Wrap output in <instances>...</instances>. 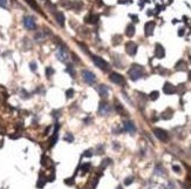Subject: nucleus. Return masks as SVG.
Returning a JSON list of instances; mask_svg holds the SVG:
<instances>
[{
	"label": "nucleus",
	"instance_id": "31",
	"mask_svg": "<svg viewBox=\"0 0 191 189\" xmlns=\"http://www.w3.org/2000/svg\"><path fill=\"white\" fill-rule=\"evenodd\" d=\"M53 73H54V71H53V68H52V67H47V68H46V75H47L48 78H49Z\"/></svg>",
	"mask_w": 191,
	"mask_h": 189
},
{
	"label": "nucleus",
	"instance_id": "28",
	"mask_svg": "<svg viewBox=\"0 0 191 189\" xmlns=\"http://www.w3.org/2000/svg\"><path fill=\"white\" fill-rule=\"evenodd\" d=\"M90 163H85V165H82V170L83 171H88L89 169H90Z\"/></svg>",
	"mask_w": 191,
	"mask_h": 189
},
{
	"label": "nucleus",
	"instance_id": "20",
	"mask_svg": "<svg viewBox=\"0 0 191 189\" xmlns=\"http://www.w3.org/2000/svg\"><path fill=\"white\" fill-rule=\"evenodd\" d=\"M172 109L171 108H168L167 111H164L163 113H162V119H164V120H168V119H171L172 118Z\"/></svg>",
	"mask_w": 191,
	"mask_h": 189
},
{
	"label": "nucleus",
	"instance_id": "23",
	"mask_svg": "<svg viewBox=\"0 0 191 189\" xmlns=\"http://www.w3.org/2000/svg\"><path fill=\"white\" fill-rule=\"evenodd\" d=\"M158 96H160V93H158L157 91H154V92H151V93H150V95H149L150 100H152V101L157 100V99H158Z\"/></svg>",
	"mask_w": 191,
	"mask_h": 189
},
{
	"label": "nucleus",
	"instance_id": "10",
	"mask_svg": "<svg viewBox=\"0 0 191 189\" xmlns=\"http://www.w3.org/2000/svg\"><path fill=\"white\" fill-rule=\"evenodd\" d=\"M155 56L157 59H163L165 56V49L163 48L161 44H156V46H155Z\"/></svg>",
	"mask_w": 191,
	"mask_h": 189
},
{
	"label": "nucleus",
	"instance_id": "35",
	"mask_svg": "<svg viewBox=\"0 0 191 189\" xmlns=\"http://www.w3.org/2000/svg\"><path fill=\"white\" fill-rule=\"evenodd\" d=\"M29 67H31V70L33 72L36 71V64L35 62H31V65H29Z\"/></svg>",
	"mask_w": 191,
	"mask_h": 189
},
{
	"label": "nucleus",
	"instance_id": "37",
	"mask_svg": "<svg viewBox=\"0 0 191 189\" xmlns=\"http://www.w3.org/2000/svg\"><path fill=\"white\" fill-rule=\"evenodd\" d=\"M66 183L67 185H74V179H67L66 180Z\"/></svg>",
	"mask_w": 191,
	"mask_h": 189
},
{
	"label": "nucleus",
	"instance_id": "2",
	"mask_svg": "<svg viewBox=\"0 0 191 189\" xmlns=\"http://www.w3.org/2000/svg\"><path fill=\"white\" fill-rule=\"evenodd\" d=\"M92 55V60H93V62L95 64L96 67H98L100 70H102L103 72H108L109 71V64L106 61V60H103L102 58H100V56H97V55H94V54H90Z\"/></svg>",
	"mask_w": 191,
	"mask_h": 189
},
{
	"label": "nucleus",
	"instance_id": "11",
	"mask_svg": "<svg viewBox=\"0 0 191 189\" xmlns=\"http://www.w3.org/2000/svg\"><path fill=\"white\" fill-rule=\"evenodd\" d=\"M176 91H177V89H176V87H175L172 84H170V82H165V84H164V86H163V92L168 95L176 93Z\"/></svg>",
	"mask_w": 191,
	"mask_h": 189
},
{
	"label": "nucleus",
	"instance_id": "36",
	"mask_svg": "<svg viewBox=\"0 0 191 189\" xmlns=\"http://www.w3.org/2000/svg\"><path fill=\"white\" fill-rule=\"evenodd\" d=\"M97 182H98V179H97V177H95V179H94V181H93V186H92V188L95 189L96 185H97Z\"/></svg>",
	"mask_w": 191,
	"mask_h": 189
},
{
	"label": "nucleus",
	"instance_id": "24",
	"mask_svg": "<svg viewBox=\"0 0 191 189\" xmlns=\"http://www.w3.org/2000/svg\"><path fill=\"white\" fill-rule=\"evenodd\" d=\"M110 159H106V160H103V162L101 163V169H103V168H106L108 165H110Z\"/></svg>",
	"mask_w": 191,
	"mask_h": 189
},
{
	"label": "nucleus",
	"instance_id": "38",
	"mask_svg": "<svg viewBox=\"0 0 191 189\" xmlns=\"http://www.w3.org/2000/svg\"><path fill=\"white\" fill-rule=\"evenodd\" d=\"M183 33H184V31H183V28H181V31L178 32V35H183Z\"/></svg>",
	"mask_w": 191,
	"mask_h": 189
},
{
	"label": "nucleus",
	"instance_id": "21",
	"mask_svg": "<svg viewBox=\"0 0 191 189\" xmlns=\"http://www.w3.org/2000/svg\"><path fill=\"white\" fill-rule=\"evenodd\" d=\"M32 8H34L35 11H38V12H40V8H39V6H38V4H36V1L35 0H25Z\"/></svg>",
	"mask_w": 191,
	"mask_h": 189
},
{
	"label": "nucleus",
	"instance_id": "33",
	"mask_svg": "<svg viewBox=\"0 0 191 189\" xmlns=\"http://www.w3.org/2000/svg\"><path fill=\"white\" fill-rule=\"evenodd\" d=\"M172 169L175 173H181V167L179 166H172Z\"/></svg>",
	"mask_w": 191,
	"mask_h": 189
},
{
	"label": "nucleus",
	"instance_id": "34",
	"mask_svg": "<svg viewBox=\"0 0 191 189\" xmlns=\"http://www.w3.org/2000/svg\"><path fill=\"white\" fill-rule=\"evenodd\" d=\"M8 4V0H0V6L1 7H6Z\"/></svg>",
	"mask_w": 191,
	"mask_h": 189
},
{
	"label": "nucleus",
	"instance_id": "7",
	"mask_svg": "<svg viewBox=\"0 0 191 189\" xmlns=\"http://www.w3.org/2000/svg\"><path fill=\"white\" fill-rule=\"evenodd\" d=\"M56 56H58L59 60L62 61V62H67V61L69 60V55H68L67 51L62 47L59 48V51H58V53H56Z\"/></svg>",
	"mask_w": 191,
	"mask_h": 189
},
{
	"label": "nucleus",
	"instance_id": "8",
	"mask_svg": "<svg viewBox=\"0 0 191 189\" xmlns=\"http://www.w3.org/2000/svg\"><path fill=\"white\" fill-rule=\"evenodd\" d=\"M23 23H24V26L27 29H35V27H36V24H35V21L32 17H25Z\"/></svg>",
	"mask_w": 191,
	"mask_h": 189
},
{
	"label": "nucleus",
	"instance_id": "25",
	"mask_svg": "<svg viewBox=\"0 0 191 189\" xmlns=\"http://www.w3.org/2000/svg\"><path fill=\"white\" fill-rule=\"evenodd\" d=\"M133 181H134V177H133V176H129V177H127V179L124 180V185H125V186H129V185L133 183Z\"/></svg>",
	"mask_w": 191,
	"mask_h": 189
},
{
	"label": "nucleus",
	"instance_id": "19",
	"mask_svg": "<svg viewBox=\"0 0 191 189\" xmlns=\"http://www.w3.org/2000/svg\"><path fill=\"white\" fill-rule=\"evenodd\" d=\"M125 34H127V37H129V38L134 37V34H135V26L131 24L128 25L127 28H125Z\"/></svg>",
	"mask_w": 191,
	"mask_h": 189
},
{
	"label": "nucleus",
	"instance_id": "1",
	"mask_svg": "<svg viewBox=\"0 0 191 189\" xmlns=\"http://www.w3.org/2000/svg\"><path fill=\"white\" fill-rule=\"evenodd\" d=\"M128 74H129V78H130L131 80H134V81H135V80H139V79L143 75V67L140 66V65L134 64V65L131 66V68L129 70Z\"/></svg>",
	"mask_w": 191,
	"mask_h": 189
},
{
	"label": "nucleus",
	"instance_id": "5",
	"mask_svg": "<svg viewBox=\"0 0 191 189\" xmlns=\"http://www.w3.org/2000/svg\"><path fill=\"white\" fill-rule=\"evenodd\" d=\"M154 134H155V136H156L160 141L165 142L168 140V133L164 130V129H162V128H155V129H154Z\"/></svg>",
	"mask_w": 191,
	"mask_h": 189
},
{
	"label": "nucleus",
	"instance_id": "12",
	"mask_svg": "<svg viewBox=\"0 0 191 189\" xmlns=\"http://www.w3.org/2000/svg\"><path fill=\"white\" fill-rule=\"evenodd\" d=\"M154 28H155V23H154V21H149V23H147L145 26H144L145 35H147V37L152 35V33H154Z\"/></svg>",
	"mask_w": 191,
	"mask_h": 189
},
{
	"label": "nucleus",
	"instance_id": "9",
	"mask_svg": "<svg viewBox=\"0 0 191 189\" xmlns=\"http://www.w3.org/2000/svg\"><path fill=\"white\" fill-rule=\"evenodd\" d=\"M125 52L129 55H135L136 52H137V45L135 42H133V41L127 42V45H125Z\"/></svg>",
	"mask_w": 191,
	"mask_h": 189
},
{
	"label": "nucleus",
	"instance_id": "15",
	"mask_svg": "<svg viewBox=\"0 0 191 189\" xmlns=\"http://www.w3.org/2000/svg\"><path fill=\"white\" fill-rule=\"evenodd\" d=\"M82 7H83V2H82V1H80V0H74V1H71V8H73L74 11L79 12Z\"/></svg>",
	"mask_w": 191,
	"mask_h": 189
},
{
	"label": "nucleus",
	"instance_id": "29",
	"mask_svg": "<svg viewBox=\"0 0 191 189\" xmlns=\"http://www.w3.org/2000/svg\"><path fill=\"white\" fill-rule=\"evenodd\" d=\"M65 140H66V141H68V142H72L73 140H74V138H73V135L71 134V133H68V134L65 136Z\"/></svg>",
	"mask_w": 191,
	"mask_h": 189
},
{
	"label": "nucleus",
	"instance_id": "39",
	"mask_svg": "<svg viewBox=\"0 0 191 189\" xmlns=\"http://www.w3.org/2000/svg\"><path fill=\"white\" fill-rule=\"evenodd\" d=\"M120 4H124V2H127V0H119Z\"/></svg>",
	"mask_w": 191,
	"mask_h": 189
},
{
	"label": "nucleus",
	"instance_id": "30",
	"mask_svg": "<svg viewBox=\"0 0 191 189\" xmlns=\"http://www.w3.org/2000/svg\"><path fill=\"white\" fill-rule=\"evenodd\" d=\"M67 72L71 74V75H73V78L75 76V71H74V68H73V66H68V68H67Z\"/></svg>",
	"mask_w": 191,
	"mask_h": 189
},
{
	"label": "nucleus",
	"instance_id": "26",
	"mask_svg": "<svg viewBox=\"0 0 191 189\" xmlns=\"http://www.w3.org/2000/svg\"><path fill=\"white\" fill-rule=\"evenodd\" d=\"M66 95H67V99H71V97H73V96H74V89L69 88V89L66 92Z\"/></svg>",
	"mask_w": 191,
	"mask_h": 189
},
{
	"label": "nucleus",
	"instance_id": "40",
	"mask_svg": "<svg viewBox=\"0 0 191 189\" xmlns=\"http://www.w3.org/2000/svg\"><path fill=\"white\" fill-rule=\"evenodd\" d=\"M189 80H190V81H191V71L189 72Z\"/></svg>",
	"mask_w": 191,
	"mask_h": 189
},
{
	"label": "nucleus",
	"instance_id": "17",
	"mask_svg": "<svg viewBox=\"0 0 191 189\" xmlns=\"http://www.w3.org/2000/svg\"><path fill=\"white\" fill-rule=\"evenodd\" d=\"M86 23L88 24H96L97 20H98V15L97 14H88L86 18H85Z\"/></svg>",
	"mask_w": 191,
	"mask_h": 189
},
{
	"label": "nucleus",
	"instance_id": "32",
	"mask_svg": "<svg viewBox=\"0 0 191 189\" xmlns=\"http://www.w3.org/2000/svg\"><path fill=\"white\" fill-rule=\"evenodd\" d=\"M93 155V150H86V153L83 154V156H86V158H90Z\"/></svg>",
	"mask_w": 191,
	"mask_h": 189
},
{
	"label": "nucleus",
	"instance_id": "22",
	"mask_svg": "<svg viewBox=\"0 0 191 189\" xmlns=\"http://www.w3.org/2000/svg\"><path fill=\"white\" fill-rule=\"evenodd\" d=\"M58 129H59V126L56 125V126H55V130H54V136H53L52 140H50V146H54V144L56 143V140H58Z\"/></svg>",
	"mask_w": 191,
	"mask_h": 189
},
{
	"label": "nucleus",
	"instance_id": "3",
	"mask_svg": "<svg viewBox=\"0 0 191 189\" xmlns=\"http://www.w3.org/2000/svg\"><path fill=\"white\" fill-rule=\"evenodd\" d=\"M113 108L110 106V103H108L107 101H101L100 105H98V114L101 116H107L112 113Z\"/></svg>",
	"mask_w": 191,
	"mask_h": 189
},
{
	"label": "nucleus",
	"instance_id": "13",
	"mask_svg": "<svg viewBox=\"0 0 191 189\" xmlns=\"http://www.w3.org/2000/svg\"><path fill=\"white\" fill-rule=\"evenodd\" d=\"M97 92H98V95L102 97V99H106L108 96V88L106 85H100L97 87Z\"/></svg>",
	"mask_w": 191,
	"mask_h": 189
},
{
	"label": "nucleus",
	"instance_id": "27",
	"mask_svg": "<svg viewBox=\"0 0 191 189\" xmlns=\"http://www.w3.org/2000/svg\"><path fill=\"white\" fill-rule=\"evenodd\" d=\"M116 111L119 112V113H124V109H123V107H122V105L121 103H116Z\"/></svg>",
	"mask_w": 191,
	"mask_h": 189
},
{
	"label": "nucleus",
	"instance_id": "6",
	"mask_svg": "<svg viewBox=\"0 0 191 189\" xmlns=\"http://www.w3.org/2000/svg\"><path fill=\"white\" fill-rule=\"evenodd\" d=\"M109 79L112 82H114L116 85H124V78L119 73H110Z\"/></svg>",
	"mask_w": 191,
	"mask_h": 189
},
{
	"label": "nucleus",
	"instance_id": "14",
	"mask_svg": "<svg viewBox=\"0 0 191 189\" xmlns=\"http://www.w3.org/2000/svg\"><path fill=\"white\" fill-rule=\"evenodd\" d=\"M123 127H124V130H127L128 133H131V134L135 133V130H136V128H135V126L131 121H125L123 123Z\"/></svg>",
	"mask_w": 191,
	"mask_h": 189
},
{
	"label": "nucleus",
	"instance_id": "16",
	"mask_svg": "<svg viewBox=\"0 0 191 189\" xmlns=\"http://www.w3.org/2000/svg\"><path fill=\"white\" fill-rule=\"evenodd\" d=\"M55 19H56V23L60 25L61 27L65 26V15L62 12H56L55 13Z\"/></svg>",
	"mask_w": 191,
	"mask_h": 189
},
{
	"label": "nucleus",
	"instance_id": "4",
	"mask_svg": "<svg viewBox=\"0 0 191 189\" xmlns=\"http://www.w3.org/2000/svg\"><path fill=\"white\" fill-rule=\"evenodd\" d=\"M82 79H83V81H85L86 84H88V85H93V84H95V81H96L95 74L92 73L90 71H87V70L82 71Z\"/></svg>",
	"mask_w": 191,
	"mask_h": 189
},
{
	"label": "nucleus",
	"instance_id": "41",
	"mask_svg": "<svg viewBox=\"0 0 191 189\" xmlns=\"http://www.w3.org/2000/svg\"><path fill=\"white\" fill-rule=\"evenodd\" d=\"M117 189H122V187H119V188H117Z\"/></svg>",
	"mask_w": 191,
	"mask_h": 189
},
{
	"label": "nucleus",
	"instance_id": "18",
	"mask_svg": "<svg viewBox=\"0 0 191 189\" xmlns=\"http://www.w3.org/2000/svg\"><path fill=\"white\" fill-rule=\"evenodd\" d=\"M187 67H188V65H187V62H185L184 60H179V61L176 64V66H175L176 71H185Z\"/></svg>",
	"mask_w": 191,
	"mask_h": 189
}]
</instances>
